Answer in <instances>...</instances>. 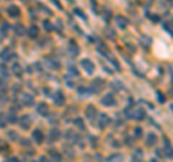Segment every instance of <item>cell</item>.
<instances>
[{"mask_svg":"<svg viewBox=\"0 0 173 162\" xmlns=\"http://www.w3.org/2000/svg\"><path fill=\"white\" fill-rule=\"evenodd\" d=\"M16 12H19V9L12 6V7H10V15H16Z\"/></svg>","mask_w":173,"mask_h":162,"instance_id":"1","label":"cell"}]
</instances>
